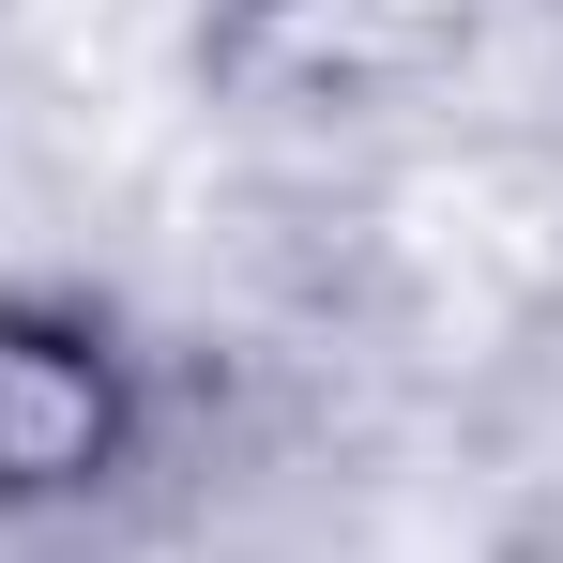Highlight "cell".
I'll list each match as a JSON object with an SVG mask.
<instances>
[{
    "label": "cell",
    "instance_id": "cell-1",
    "mask_svg": "<svg viewBox=\"0 0 563 563\" xmlns=\"http://www.w3.org/2000/svg\"><path fill=\"white\" fill-rule=\"evenodd\" d=\"M122 442V380L92 335H46V320H0V487H77Z\"/></svg>",
    "mask_w": 563,
    "mask_h": 563
}]
</instances>
